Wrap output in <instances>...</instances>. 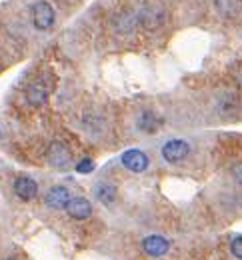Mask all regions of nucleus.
Wrapping results in <instances>:
<instances>
[{"mask_svg": "<svg viewBox=\"0 0 242 260\" xmlns=\"http://www.w3.org/2000/svg\"><path fill=\"white\" fill-rule=\"evenodd\" d=\"M139 18H140V24L146 26V28H154L162 22V14H156L154 8H144L139 12Z\"/></svg>", "mask_w": 242, "mask_h": 260, "instance_id": "obj_12", "label": "nucleus"}, {"mask_svg": "<svg viewBox=\"0 0 242 260\" xmlns=\"http://www.w3.org/2000/svg\"><path fill=\"white\" fill-rule=\"evenodd\" d=\"M0 138H2V130H0Z\"/></svg>", "mask_w": 242, "mask_h": 260, "instance_id": "obj_17", "label": "nucleus"}, {"mask_svg": "<svg viewBox=\"0 0 242 260\" xmlns=\"http://www.w3.org/2000/svg\"><path fill=\"white\" fill-rule=\"evenodd\" d=\"M139 128L142 132L152 134V132H156L160 128V118L152 110H142V114L139 116Z\"/></svg>", "mask_w": 242, "mask_h": 260, "instance_id": "obj_11", "label": "nucleus"}, {"mask_svg": "<svg viewBox=\"0 0 242 260\" xmlns=\"http://www.w3.org/2000/svg\"><path fill=\"white\" fill-rule=\"evenodd\" d=\"M168 248H170V242L164 236H160V234H150V236H146L142 240V250L148 256H154V258L164 256L168 252Z\"/></svg>", "mask_w": 242, "mask_h": 260, "instance_id": "obj_5", "label": "nucleus"}, {"mask_svg": "<svg viewBox=\"0 0 242 260\" xmlns=\"http://www.w3.org/2000/svg\"><path fill=\"white\" fill-rule=\"evenodd\" d=\"M120 162L124 164V168H128L130 172L140 174V172H144V170L148 168L150 160H148V156H146L142 150H139V148H130V150H126V152L120 156Z\"/></svg>", "mask_w": 242, "mask_h": 260, "instance_id": "obj_4", "label": "nucleus"}, {"mask_svg": "<svg viewBox=\"0 0 242 260\" xmlns=\"http://www.w3.org/2000/svg\"><path fill=\"white\" fill-rule=\"evenodd\" d=\"M14 192L20 200H32L38 194V184L30 176H18L14 180Z\"/></svg>", "mask_w": 242, "mask_h": 260, "instance_id": "obj_9", "label": "nucleus"}, {"mask_svg": "<svg viewBox=\"0 0 242 260\" xmlns=\"http://www.w3.org/2000/svg\"><path fill=\"white\" fill-rule=\"evenodd\" d=\"M54 20H56V12H54V8L48 2L40 0V2H36L34 6H32V24H34L36 30L52 28Z\"/></svg>", "mask_w": 242, "mask_h": 260, "instance_id": "obj_1", "label": "nucleus"}, {"mask_svg": "<svg viewBox=\"0 0 242 260\" xmlns=\"http://www.w3.org/2000/svg\"><path fill=\"white\" fill-rule=\"evenodd\" d=\"M46 98H48V84L42 78L32 80L28 84V88H26V100H28V104L38 108V106H42L46 102Z\"/></svg>", "mask_w": 242, "mask_h": 260, "instance_id": "obj_7", "label": "nucleus"}, {"mask_svg": "<svg viewBox=\"0 0 242 260\" xmlns=\"http://www.w3.org/2000/svg\"><path fill=\"white\" fill-rule=\"evenodd\" d=\"M96 198L108 206V204H112L116 200V188L112 184H98L96 186Z\"/></svg>", "mask_w": 242, "mask_h": 260, "instance_id": "obj_13", "label": "nucleus"}, {"mask_svg": "<svg viewBox=\"0 0 242 260\" xmlns=\"http://www.w3.org/2000/svg\"><path fill=\"white\" fill-rule=\"evenodd\" d=\"M230 250H232V254H234L236 258L242 260V236H236V238L230 242Z\"/></svg>", "mask_w": 242, "mask_h": 260, "instance_id": "obj_15", "label": "nucleus"}, {"mask_svg": "<svg viewBox=\"0 0 242 260\" xmlns=\"http://www.w3.org/2000/svg\"><path fill=\"white\" fill-rule=\"evenodd\" d=\"M70 198L72 196H70L66 186H52L48 190V194H46V204L50 208H54V210H64L66 204L70 202Z\"/></svg>", "mask_w": 242, "mask_h": 260, "instance_id": "obj_8", "label": "nucleus"}, {"mask_svg": "<svg viewBox=\"0 0 242 260\" xmlns=\"http://www.w3.org/2000/svg\"><path fill=\"white\" fill-rule=\"evenodd\" d=\"M214 6H216V10H218L224 18H234V16L240 14V10H242L240 0H214Z\"/></svg>", "mask_w": 242, "mask_h": 260, "instance_id": "obj_10", "label": "nucleus"}, {"mask_svg": "<svg viewBox=\"0 0 242 260\" xmlns=\"http://www.w3.org/2000/svg\"><path fill=\"white\" fill-rule=\"evenodd\" d=\"M48 162H50V166H54L58 170H66L72 164V154H70V150L62 142L54 140L50 144V148H48Z\"/></svg>", "mask_w": 242, "mask_h": 260, "instance_id": "obj_3", "label": "nucleus"}, {"mask_svg": "<svg viewBox=\"0 0 242 260\" xmlns=\"http://www.w3.org/2000/svg\"><path fill=\"white\" fill-rule=\"evenodd\" d=\"M92 170H94V162L90 158H82L76 164V172H80V174H90Z\"/></svg>", "mask_w": 242, "mask_h": 260, "instance_id": "obj_14", "label": "nucleus"}, {"mask_svg": "<svg viewBox=\"0 0 242 260\" xmlns=\"http://www.w3.org/2000/svg\"><path fill=\"white\" fill-rule=\"evenodd\" d=\"M64 210L68 212L70 218H74V220H86L92 214V204L84 196H76V198H70V202L66 204Z\"/></svg>", "mask_w": 242, "mask_h": 260, "instance_id": "obj_6", "label": "nucleus"}, {"mask_svg": "<svg viewBox=\"0 0 242 260\" xmlns=\"http://www.w3.org/2000/svg\"><path fill=\"white\" fill-rule=\"evenodd\" d=\"M188 154H190V144H188L186 140H182V138L168 140V142L162 146V158L170 164L182 162Z\"/></svg>", "mask_w": 242, "mask_h": 260, "instance_id": "obj_2", "label": "nucleus"}, {"mask_svg": "<svg viewBox=\"0 0 242 260\" xmlns=\"http://www.w3.org/2000/svg\"><path fill=\"white\" fill-rule=\"evenodd\" d=\"M232 176H234L236 182H240L242 184V162H238L234 168H232Z\"/></svg>", "mask_w": 242, "mask_h": 260, "instance_id": "obj_16", "label": "nucleus"}]
</instances>
